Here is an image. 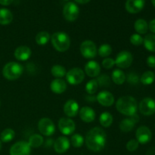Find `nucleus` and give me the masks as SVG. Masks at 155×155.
<instances>
[{"instance_id":"f257e3e1","label":"nucleus","mask_w":155,"mask_h":155,"mask_svg":"<svg viewBox=\"0 0 155 155\" xmlns=\"http://www.w3.org/2000/svg\"><path fill=\"white\" fill-rule=\"evenodd\" d=\"M107 142V135L104 130L100 127H94L87 133L86 145L87 148L94 152L103 150Z\"/></svg>"},{"instance_id":"f03ea898","label":"nucleus","mask_w":155,"mask_h":155,"mask_svg":"<svg viewBox=\"0 0 155 155\" xmlns=\"http://www.w3.org/2000/svg\"><path fill=\"white\" fill-rule=\"evenodd\" d=\"M116 108L122 114L132 117L136 114L138 108L137 101L133 97L130 95L122 96L117 101Z\"/></svg>"},{"instance_id":"7ed1b4c3","label":"nucleus","mask_w":155,"mask_h":155,"mask_svg":"<svg viewBox=\"0 0 155 155\" xmlns=\"http://www.w3.org/2000/svg\"><path fill=\"white\" fill-rule=\"evenodd\" d=\"M51 42L53 47L57 51L64 52L71 46V39L64 32H56L51 36Z\"/></svg>"},{"instance_id":"20e7f679","label":"nucleus","mask_w":155,"mask_h":155,"mask_svg":"<svg viewBox=\"0 0 155 155\" xmlns=\"http://www.w3.org/2000/svg\"><path fill=\"white\" fill-rule=\"evenodd\" d=\"M23 66L17 62H9L6 64L2 70V74L8 80H15L19 78L23 74Z\"/></svg>"},{"instance_id":"39448f33","label":"nucleus","mask_w":155,"mask_h":155,"mask_svg":"<svg viewBox=\"0 0 155 155\" xmlns=\"http://www.w3.org/2000/svg\"><path fill=\"white\" fill-rule=\"evenodd\" d=\"M79 14H80V9L76 3L69 2L64 6L63 15L67 21H76L78 18Z\"/></svg>"},{"instance_id":"423d86ee","label":"nucleus","mask_w":155,"mask_h":155,"mask_svg":"<svg viewBox=\"0 0 155 155\" xmlns=\"http://www.w3.org/2000/svg\"><path fill=\"white\" fill-rule=\"evenodd\" d=\"M80 52L86 58H94L97 54L96 45L92 40L84 41L80 45Z\"/></svg>"},{"instance_id":"0eeeda50","label":"nucleus","mask_w":155,"mask_h":155,"mask_svg":"<svg viewBox=\"0 0 155 155\" xmlns=\"http://www.w3.org/2000/svg\"><path fill=\"white\" fill-rule=\"evenodd\" d=\"M38 129L41 134L45 136H50L55 132V126L51 119L47 117L42 118L38 123Z\"/></svg>"},{"instance_id":"6e6552de","label":"nucleus","mask_w":155,"mask_h":155,"mask_svg":"<svg viewBox=\"0 0 155 155\" xmlns=\"http://www.w3.org/2000/svg\"><path fill=\"white\" fill-rule=\"evenodd\" d=\"M85 78L84 72L79 68H74L70 70L66 74L67 81L71 85H79Z\"/></svg>"},{"instance_id":"1a4fd4ad","label":"nucleus","mask_w":155,"mask_h":155,"mask_svg":"<svg viewBox=\"0 0 155 155\" xmlns=\"http://www.w3.org/2000/svg\"><path fill=\"white\" fill-rule=\"evenodd\" d=\"M115 64L120 68H128L131 66L133 61V54L128 51H122L115 59Z\"/></svg>"},{"instance_id":"9d476101","label":"nucleus","mask_w":155,"mask_h":155,"mask_svg":"<svg viewBox=\"0 0 155 155\" xmlns=\"http://www.w3.org/2000/svg\"><path fill=\"white\" fill-rule=\"evenodd\" d=\"M139 111L145 116H151L155 113V100L151 98H145L139 103Z\"/></svg>"},{"instance_id":"9b49d317","label":"nucleus","mask_w":155,"mask_h":155,"mask_svg":"<svg viewBox=\"0 0 155 155\" xmlns=\"http://www.w3.org/2000/svg\"><path fill=\"white\" fill-rule=\"evenodd\" d=\"M30 152L31 147L24 141L16 142L10 148V155H30Z\"/></svg>"},{"instance_id":"f8f14e48","label":"nucleus","mask_w":155,"mask_h":155,"mask_svg":"<svg viewBox=\"0 0 155 155\" xmlns=\"http://www.w3.org/2000/svg\"><path fill=\"white\" fill-rule=\"evenodd\" d=\"M58 129L62 134L69 136L75 131V123L70 118L62 117L58 121Z\"/></svg>"},{"instance_id":"ddd939ff","label":"nucleus","mask_w":155,"mask_h":155,"mask_svg":"<svg viewBox=\"0 0 155 155\" xmlns=\"http://www.w3.org/2000/svg\"><path fill=\"white\" fill-rule=\"evenodd\" d=\"M136 140L139 144L145 145L149 142L152 138V133L151 130L146 126H141L138 128L136 133Z\"/></svg>"},{"instance_id":"4468645a","label":"nucleus","mask_w":155,"mask_h":155,"mask_svg":"<svg viewBox=\"0 0 155 155\" xmlns=\"http://www.w3.org/2000/svg\"><path fill=\"white\" fill-rule=\"evenodd\" d=\"M145 0H127L125 8L129 13L136 14L144 8Z\"/></svg>"},{"instance_id":"2eb2a0df","label":"nucleus","mask_w":155,"mask_h":155,"mask_svg":"<svg viewBox=\"0 0 155 155\" xmlns=\"http://www.w3.org/2000/svg\"><path fill=\"white\" fill-rule=\"evenodd\" d=\"M98 102L104 107H110L114 103V97L113 94L107 91H102L98 94L96 97Z\"/></svg>"},{"instance_id":"dca6fc26","label":"nucleus","mask_w":155,"mask_h":155,"mask_svg":"<svg viewBox=\"0 0 155 155\" xmlns=\"http://www.w3.org/2000/svg\"><path fill=\"white\" fill-rule=\"evenodd\" d=\"M71 142L65 136H60L55 140L54 143V149L58 154L65 153L70 148Z\"/></svg>"},{"instance_id":"f3484780","label":"nucleus","mask_w":155,"mask_h":155,"mask_svg":"<svg viewBox=\"0 0 155 155\" xmlns=\"http://www.w3.org/2000/svg\"><path fill=\"white\" fill-rule=\"evenodd\" d=\"M64 112L68 117H74L79 113V104L76 101L70 99L64 105Z\"/></svg>"},{"instance_id":"a211bd4d","label":"nucleus","mask_w":155,"mask_h":155,"mask_svg":"<svg viewBox=\"0 0 155 155\" xmlns=\"http://www.w3.org/2000/svg\"><path fill=\"white\" fill-rule=\"evenodd\" d=\"M85 72L90 77H98L101 72V67L98 62L89 61L85 66Z\"/></svg>"},{"instance_id":"6ab92c4d","label":"nucleus","mask_w":155,"mask_h":155,"mask_svg":"<svg viewBox=\"0 0 155 155\" xmlns=\"http://www.w3.org/2000/svg\"><path fill=\"white\" fill-rule=\"evenodd\" d=\"M31 56V50L28 46L26 45H21L18 47L15 51V57L18 61L28 60Z\"/></svg>"},{"instance_id":"aec40b11","label":"nucleus","mask_w":155,"mask_h":155,"mask_svg":"<svg viewBox=\"0 0 155 155\" xmlns=\"http://www.w3.org/2000/svg\"><path fill=\"white\" fill-rule=\"evenodd\" d=\"M79 113H80V118L83 122L92 123L95 120V112L92 107L87 106L82 107Z\"/></svg>"},{"instance_id":"412c9836","label":"nucleus","mask_w":155,"mask_h":155,"mask_svg":"<svg viewBox=\"0 0 155 155\" xmlns=\"http://www.w3.org/2000/svg\"><path fill=\"white\" fill-rule=\"evenodd\" d=\"M51 90L56 94H61L67 89V83L62 79L57 78L52 80L50 85Z\"/></svg>"},{"instance_id":"4be33fe9","label":"nucleus","mask_w":155,"mask_h":155,"mask_svg":"<svg viewBox=\"0 0 155 155\" xmlns=\"http://www.w3.org/2000/svg\"><path fill=\"white\" fill-rule=\"evenodd\" d=\"M13 20V15L12 12L7 8L0 9V24L8 25Z\"/></svg>"},{"instance_id":"5701e85b","label":"nucleus","mask_w":155,"mask_h":155,"mask_svg":"<svg viewBox=\"0 0 155 155\" xmlns=\"http://www.w3.org/2000/svg\"><path fill=\"white\" fill-rule=\"evenodd\" d=\"M135 125H136V122L131 117L126 118L120 123L119 127L121 131L124 132V133H129L133 130Z\"/></svg>"},{"instance_id":"b1692460","label":"nucleus","mask_w":155,"mask_h":155,"mask_svg":"<svg viewBox=\"0 0 155 155\" xmlns=\"http://www.w3.org/2000/svg\"><path fill=\"white\" fill-rule=\"evenodd\" d=\"M134 28L138 34H145L148 30V24L144 19H138L134 24Z\"/></svg>"},{"instance_id":"393cba45","label":"nucleus","mask_w":155,"mask_h":155,"mask_svg":"<svg viewBox=\"0 0 155 155\" xmlns=\"http://www.w3.org/2000/svg\"><path fill=\"white\" fill-rule=\"evenodd\" d=\"M111 78L114 83L117 85H122L126 81L125 74L124 71L120 69H116L113 71Z\"/></svg>"},{"instance_id":"a878e982","label":"nucleus","mask_w":155,"mask_h":155,"mask_svg":"<svg viewBox=\"0 0 155 155\" xmlns=\"http://www.w3.org/2000/svg\"><path fill=\"white\" fill-rule=\"evenodd\" d=\"M143 44L147 50L151 52H155V34H148L145 36Z\"/></svg>"},{"instance_id":"bb28decb","label":"nucleus","mask_w":155,"mask_h":155,"mask_svg":"<svg viewBox=\"0 0 155 155\" xmlns=\"http://www.w3.org/2000/svg\"><path fill=\"white\" fill-rule=\"evenodd\" d=\"M99 122L102 127H109L113 124V116L109 112H103L99 117Z\"/></svg>"},{"instance_id":"cd10ccee","label":"nucleus","mask_w":155,"mask_h":155,"mask_svg":"<svg viewBox=\"0 0 155 155\" xmlns=\"http://www.w3.org/2000/svg\"><path fill=\"white\" fill-rule=\"evenodd\" d=\"M141 83L145 86L152 84L155 80V74L154 72L151 71H145L141 77Z\"/></svg>"},{"instance_id":"c85d7f7f","label":"nucleus","mask_w":155,"mask_h":155,"mask_svg":"<svg viewBox=\"0 0 155 155\" xmlns=\"http://www.w3.org/2000/svg\"><path fill=\"white\" fill-rule=\"evenodd\" d=\"M50 39H51V36H50L48 32L41 31L39 33H37L36 38H35V40H36V42L38 45H43L48 43Z\"/></svg>"},{"instance_id":"c756f323","label":"nucleus","mask_w":155,"mask_h":155,"mask_svg":"<svg viewBox=\"0 0 155 155\" xmlns=\"http://www.w3.org/2000/svg\"><path fill=\"white\" fill-rule=\"evenodd\" d=\"M51 73L54 77L61 79L62 78V77H64V76H66L67 71L65 68H64L62 65L56 64L54 65V66L51 68Z\"/></svg>"},{"instance_id":"7c9ffc66","label":"nucleus","mask_w":155,"mask_h":155,"mask_svg":"<svg viewBox=\"0 0 155 155\" xmlns=\"http://www.w3.org/2000/svg\"><path fill=\"white\" fill-rule=\"evenodd\" d=\"M28 144L31 148H39L43 144V138L39 134H34L30 137Z\"/></svg>"},{"instance_id":"2f4dec72","label":"nucleus","mask_w":155,"mask_h":155,"mask_svg":"<svg viewBox=\"0 0 155 155\" xmlns=\"http://www.w3.org/2000/svg\"><path fill=\"white\" fill-rule=\"evenodd\" d=\"M15 133L12 129H5L2 132L0 135V139L3 142H9L14 139Z\"/></svg>"},{"instance_id":"473e14b6","label":"nucleus","mask_w":155,"mask_h":155,"mask_svg":"<svg viewBox=\"0 0 155 155\" xmlns=\"http://www.w3.org/2000/svg\"><path fill=\"white\" fill-rule=\"evenodd\" d=\"M98 88V82L96 80H91L86 83V90L88 94L89 95H93L97 92Z\"/></svg>"},{"instance_id":"72a5a7b5","label":"nucleus","mask_w":155,"mask_h":155,"mask_svg":"<svg viewBox=\"0 0 155 155\" xmlns=\"http://www.w3.org/2000/svg\"><path fill=\"white\" fill-rule=\"evenodd\" d=\"M71 145L74 147V148H80L82 145H83L84 142V139L81 135L76 133V134L73 135L71 139Z\"/></svg>"},{"instance_id":"f704fd0d","label":"nucleus","mask_w":155,"mask_h":155,"mask_svg":"<svg viewBox=\"0 0 155 155\" xmlns=\"http://www.w3.org/2000/svg\"><path fill=\"white\" fill-rule=\"evenodd\" d=\"M112 52V48L108 44H103L98 48V54L101 57L106 58L110 55Z\"/></svg>"},{"instance_id":"c9c22d12","label":"nucleus","mask_w":155,"mask_h":155,"mask_svg":"<svg viewBox=\"0 0 155 155\" xmlns=\"http://www.w3.org/2000/svg\"><path fill=\"white\" fill-rule=\"evenodd\" d=\"M143 40L144 39L142 38V36L138 33H134L130 36V42L136 46H139V45L143 44Z\"/></svg>"},{"instance_id":"e433bc0d","label":"nucleus","mask_w":155,"mask_h":155,"mask_svg":"<svg viewBox=\"0 0 155 155\" xmlns=\"http://www.w3.org/2000/svg\"><path fill=\"white\" fill-rule=\"evenodd\" d=\"M139 143L136 139H131L127 143V149L130 152H133L137 150L139 148Z\"/></svg>"},{"instance_id":"4c0bfd02","label":"nucleus","mask_w":155,"mask_h":155,"mask_svg":"<svg viewBox=\"0 0 155 155\" xmlns=\"http://www.w3.org/2000/svg\"><path fill=\"white\" fill-rule=\"evenodd\" d=\"M98 84L101 86H107L110 84V79H109L108 76L107 75H101V77H98Z\"/></svg>"},{"instance_id":"58836bf2","label":"nucleus","mask_w":155,"mask_h":155,"mask_svg":"<svg viewBox=\"0 0 155 155\" xmlns=\"http://www.w3.org/2000/svg\"><path fill=\"white\" fill-rule=\"evenodd\" d=\"M115 64V61L114 59L110 58H107L103 60L102 61V66L103 68H106V69H110L114 67Z\"/></svg>"},{"instance_id":"ea45409f","label":"nucleus","mask_w":155,"mask_h":155,"mask_svg":"<svg viewBox=\"0 0 155 155\" xmlns=\"http://www.w3.org/2000/svg\"><path fill=\"white\" fill-rule=\"evenodd\" d=\"M128 81L130 83L136 84L137 83V82H139V77L135 74H130L128 77Z\"/></svg>"},{"instance_id":"a19ab883","label":"nucleus","mask_w":155,"mask_h":155,"mask_svg":"<svg viewBox=\"0 0 155 155\" xmlns=\"http://www.w3.org/2000/svg\"><path fill=\"white\" fill-rule=\"evenodd\" d=\"M147 64L150 68H155V56L154 55H150L147 58Z\"/></svg>"},{"instance_id":"79ce46f5","label":"nucleus","mask_w":155,"mask_h":155,"mask_svg":"<svg viewBox=\"0 0 155 155\" xmlns=\"http://www.w3.org/2000/svg\"><path fill=\"white\" fill-rule=\"evenodd\" d=\"M148 29L155 34V19H153L152 21H150L148 24Z\"/></svg>"},{"instance_id":"37998d69","label":"nucleus","mask_w":155,"mask_h":155,"mask_svg":"<svg viewBox=\"0 0 155 155\" xmlns=\"http://www.w3.org/2000/svg\"><path fill=\"white\" fill-rule=\"evenodd\" d=\"M14 0H0V4L2 5H9L13 2Z\"/></svg>"},{"instance_id":"c03bdc74","label":"nucleus","mask_w":155,"mask_h":155,"mask_svg":"<svg viewBox=\"0 0 155 155\" xmlns=\"http://www.w3.org/2000/svg\"><path fill=\"white\" fill-rule=\"evenodd\" d=\"M90 1L91 0H75L76 2L79 3V4H86Z\"/></svg>"},{"instance_id":"a18cd8bd","label":"nucleus","mask_w":155,"mask_h":155,"mask_svg":"<svg viewBox=\"0 0 155 155\" xmlns=\"http://www.w3.org/2000/svg\"><path fill=\"white\" fill-rule=\"evenodd\" d=\"M151 2H152L153 5H154L155 7V0H151Z\"/></svg>"},{"instance_id":"49530a36","label":"nucleus","mask_w":155,"mask_h":155,"mask_svg":"<svg viewBox=\"0 0 155 155\" xmlns=\"http://www.w3.org/2000/svg\"><path fill=\"white\" fill-rule=\"evenodd\" d=\"M2 148V142H1V140H0V150H1Z\"/></svg>"},{"instance_id":"de8ad7c7","label":"nucleus","mask_w":155,"mask_h":155,"mask_svg":"<svg viewBox=\"0 0 155 155\" xmlns=\"http://www.w3.org/2000/svg\"><path fill=\"white\" fill-rule=\"evenodd\" d=\"M64 1H68V0H64Z\"/></svg>"}]
</instances>
